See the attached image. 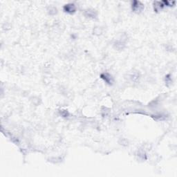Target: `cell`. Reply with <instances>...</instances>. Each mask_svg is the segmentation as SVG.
Masks as SVG:
<instances>
[{
  "label": "cell",
  "instance_id": "2",
  "mask_svg": "<svg viewBox=\"0 0 177 177\" xmlns=\"http://www.w3.org/2000/svg\"><path fill=\"white\" fill-rule=\"evenodd\" d=\"M100 78L103 79V80H104V81L105 82H107L108 85H111L113 84V78H112V76L109 74V73H102V74L100 75Z\"/></svg>",
  "mask_w": 177,
  "mask_h": 177
},
{
  "label": "cell",
  "instance_id": "3",
  "mask_svg": "<svg viewBox=\"0 0 177 177\" xmlns=\"http://www.w3.org/2000/svg\"><path fill=\"white\" fill-rule=\"evenodd\" d=\"M63 8H64V12L69 14L75 13L76 10V7L73 3H68V4H66Z\"/></svg>",
  "mask_w": 177,
  "mask_h": 177
},
{
  "label": "cell",
  "instance_id": "4",
  "mask_svg": "<svg viewBox=\"0 0 177 177\" xmlns=\"http://www.w3.org/2000/svg\"><path fill=\"white\" fill-rule=\"evenodd\" d=\"M85 15L88 17H92V18H94V17L96 16V13L94 12V10H87V11H86Z\"/></svg>",
  "mask_w": 177,
  "mask_h": 177
},
{
  "label": "cell",
  "instance_id": "1",
  "mask_svg": "<svg viewBox=\"0 0 177 177\" xmlns=\"http://www.w3.org/2000/svg\"><path fill=\"white\" fill-rule=\"evenodd\" d=\"M144 8V5L138 1H134L132 3V10L135 13H140Z\"/></svg>",
  "mask_w": 177,
  "mask_h": 177
}]
</instances>
